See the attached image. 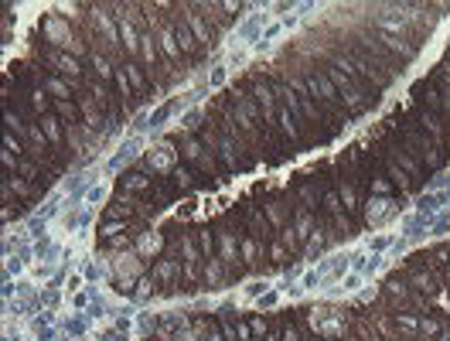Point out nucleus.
I'll return each mask as SVG.
<instances>
[{
    "instance_id": "nucleus-22",
    "label": "nucleus",
    "mask_w": 450,
    "mask_h": 341,
    "mask_svg": "<svg viewBox=\"0 0 450 341\" xmlns=\"http://www.w3.org/2000/svg\"><path fill=\"white\" fill-rule=\"evenodd\" d=\"M413 283H416V287H430V276H423V273H416V276H413Z\"/></svg>"
},
{
    "instance_id": "nucleus-1",
    "label": "nucleus",
    "mask_w": 450,
    "mask_h": 341,
    "mask_svg": "<svg viewBox=\"0 0 450 341\" xmlns=\"http://www.w3.org/2000/svg\"><path fill=\"white\" fill-rule=\"evenodd\" d=\"M331 82H334V85H338V89L345 92V103H348V109H351V113H358V109H362V99H358V92L351 89L348 75H345L341 68H331Z\"/></svg>"
},
{
    "instance_id": "nucleus-2",
    "label": "nucleus",
    "mask_w": 450,
    "mask_h": 341,
    "mask_svg": "<svg viewBox=\"0 0 450 341\" xmlns=\"http://www.w3.org/2000/svg\"><path fill=\"white\" fill-rule=\"evenodd\" d=\"M310 89H314L317 96H324L327 103H334V99H338V96H334V82H331V79H324V75H314V79H310Z\"/></svg>"
},
{
    "instance_id": "nucleus-7",
    "label": "nucleus",
    "mask_w": 450,
    "mask_h": 341,
    "mask_svg": "<svg viewBox=\"0 0 450 341\" xmlns=\"http://www.w3.org/2000/svg\"><path fill=\"white\" fill-rule=\"evenodd\" d=\"M120 34H123V41H126V48H130V52H133V48H137V45H140V41H137V34H133V27H130V24H126V21H123V24H120Z\"/></svg>"
},
{
    "instance_id": "nucleus-3",
    "label": "nucleus",
    "mask_w": 450,
    "mask_h": 341,
    "mask_svg": "<svg viewBox=\"0 0 450 341\" xmlns=\"http://www.w3.org/2000/svg\"><path fill=\"white\" fill-rule=\"evenodd\" d=\"M51 62L62 68L65 75H78V62H75V58H69V55H51Z\"/></svg>"
},
{
    "instance_id": "nucleus-5",
    "label": "nucleus",
    "mask_w": 450,
    "mask_h": 341,
    "mask_svg": "<svg viewBox=\"0 0 450 341\" xmlns=\"http://www.w3.org/2000/svg\"><path fill=\"white\" fill-rule=\"evenodd\" d=\"M256 96H259V106H263V113H266V120H273V96H270V89L263 85V89H259Z\"/></svg>"
},
{
    "instance_id": "nucleus-25",
    "label": "nucleus",
    "mask_w": 450,
    "mask_h": 341,
    "mask_svg": "<svg viewBox=\"0 0 450 341\" xmlns=\"http://www.w3.org/2000/svg\"><path fill=\"white\" fill-rule=\"evenodd\" d=\"M283 341H297V331L290 328V331H283Z\"/></svg>"
},
{
    "instance_id": "nucleus-24",
    "label": "nucleus",
    "mask_w": 450,
    "mask_h": 341,
    "mask_svg": "<svg viewBox=\"0 0 450 341\" xmlns=\"http://www.w3.org/2000/svg\"><path fill=\"white\" fill-rule=\"evenodd\" d=\"M144 184H147V181H144L140 174H133V178H130V188H144Z\"/></svg>"
},
{
    "instance_id": "nucleus-13",
    "label": "nucleus",
    "mask_w": 450,
    "mask_h": 341,
    "mask_svg": "<svg viewBox=\"0 0 450 341\" xmlns=\"http://www.w3.org/2000/svg\"><path fill=\"white\" fill-rule=\"evenodd\" d=\"M382 41H385V48H392V52H402V55H406V48H402V41H399V38H392V34H385Z\"/></svg>"
},
{
    "instance_id": "nucleus-21",
    "label": "nucleus",
    "mask_w": 450,
    "mask_h": 341,
    "mask_svg": "<svg viewBox=\"0 0 450 341\" xmlns=\"http://www.w3.org/2000/svg\"><path fill=\"white\" fill-rule=\"evenodd\" d=\"M396 157H399V164H402V167H409V171H416V164H413V160H409L406 154H396Z\"/></svg>"
},
{
    "instance_id": "nucleus-17",
    "label": "nucleus",
    "mask_w": 450,
    "mask_h": 341,
    "mask_svg": "<svg viewBox=\"0 0 450 341\" xmlns=\"http://www.w3.org/2000/svg\"><path fill=\"white\" fill-rule=\"evenodd\" d=\"M201 249H205V256H212V236L208 232H201Z\"/></svg>"
},
{
    "instance_id": "nucleus-10",
    "label": "nucleus",
    "mask_w": 450,
    "mask_h": 341,
    "mask_svg": "<svg viewBox=\"0 0 450 341\" xmlns=\"http://www.w3.org/2000/svg\"><path fill=\"white\" fill-rule=\"evenodd\" d=\"M41 123H45V133H48V140H58V136H62V133H58V120H51V116H45Z\"/></svg>"
},
{
    "instance_id": "nucleus-27",
    "label": "nucleus",
    "mask_w": 450,
    "mask_h": 341,
    "mask_svg": "<svg viewBox=\"0 0 450 341\" xmlns=\"http://www.w3.org/2000/svg\"><path fill=\"white\" fill-rule=\"evenodd\" d=\"M444 103H447V109H450V92H447V96H444Z\"/></svg>"
},
{
    "instance_id": "nucleus-11",
    "label": "nucleus",
    "mask_w": 450,
    "mask_h": 341,
    "mask_svg": "<svg viewBox=\"0 0 450 341\" xmlns=\"http://www.w3.org/2000/svg\"><path fill=\"white\" fill-rule=\"evenodd\" d=\"M126 75H130V85H133V89L144 85V75H140V68H137V65H126Z\"/></svg>"
},
{
    "instance_id": "nucleus-23",
    "label": "nucleus",
    "mask_w": 450,
    "mask_h": 341,
    "mask_svg": "<svg viewBox=\"0 0 450 341\" xmlns=\"http://www.w3.org/2000/svg\"><path fill=\"white\" fill-rule=\"evenodd\" d=\"M157 273H160V276H171V273H174V266H171V263H160V266H157Z\"/></svg>"
},
{
    "instance_id": "nucleus-8",
    "label": "nucleus",
    "mask_w": 450,
    "mask_h": 341,
    "mask_svg": "<svg viewBox=\"0 0 450 341\" xmlns=\"http://www.w3.org/2000/svg\"><path fill=\"white\" fill-rule=\"evenodd\" d=\"M160 45H164V52H167L171 58H177V55H181V48H177V41H174V34H164V38H160Z\"/></svg>"
},
{
    "instance_id": "nucleus-16",
    "label": "nucleus",
    "mask_w": 450,
    "mask_h": 341,
    "mask_svg": "<svg viewBox=\"0 0 450 341\" xmlns=\"http://www.w3.org/2000/svg\"><path fill=\"white\" fill-rule=\"evenodd\" d=\"M116 82H120V89L130 96V89H133V85H130V75H126V72H116Z\"/></svg>"
},
{
    "instance_id": "nucleus-4",
    "label": "nucleus",
    "mask_w": 450,
    "mask_h": 341,
    "mask_svg": "<svg viewBox=\"0 0 450 341\" xmlns=\"http://www.w3.org/2000/svg\"><path fill=\"white\" fill-rule=\"evenodd\" d=\"M174 41H181V48H184V52H191V48H195V38H191V31H188L184 24H177V31H174Z\"/></svg>"
},
{
    "instance_id": "nucleus-26",
    "label": "nucleus",
    "mask_w": 450,
    "mask_h": 341,
    "mask_svg": "<svg viewBox=\"0 0 450 341\" xmlns=\"http://www.w3.org/2000/svg\"><path fill=\"white\" fill-rule=\"evenodd\" d=\"M208 341H222V338H219V331H215V328H208Z\"/></svg>"
},
{
    "instance_id": "nucleus-18",
    "label": "nucleus",
    "mask_w": 450,
    "mask_h": 341,
    "mask_svg": "<svg viewBox=\"0 0 450 341\" xmlns=\"http://www.w3.org/2000/svg\"><path fill=\"white\" fill-rule=\"evenodd\" d=\"M420 328H423L426 335H437V321H426V317H423V321H420Z\"/></svg>"
},
{
    "instance_id": "nucleus-20",
    "label": "nucleus",
    "mask_w": 450,
    "mask_h": 341,
    "mask_svg": "<svg viewBox=\"0 0 450 341\" xmlns=\"http://www.w3.org/2000/svg\"><path fill=\"white\" fill-rule=\"evenodd\" d=\"M96 72H99V75H102V79H106V75H109V65H106V62H102V58H99V55H96Z\"/></svg>"
},
{
    "instance_id": "nucleus-12",
    "label": "nucleus",
    "mask_w": 450,
    "mask_h": 341,
    "mask_svg": "<svg viewBox=\"0 0 450 341\" xmlns=\"http://www.w3.org/2000/svg\"><path fill=\"white\" fill-rule=\"evenodd\" d=\"M191 27H195V34H198L201 41H208V27H205V24H201V21H198L195 14H191Z\"/></svg>"
},
{
    "instance_id": "nucleus-6",
    "label": "nucleus",
    "mask_w": 450,
    "mask_h": 341,
    "mask_svg": "<svg viewBox=\"0 0 450 341\" xmlns=\"http://www.w3.org/2000/svg\"><path fill=\"white\" fill-rule=\"evenodd\" d=\"M280 127L290 133V140H297V127H294V116H290V106H283V113H280Z\"/></svg>"
},
{
    "instance_id": "nucleus-19",
    "label": "nucleus",
    "mask_w": 450,
    "mask_h": 341,
    "mask_svg": "<svg viewBox=\"0 0 450 341\" xmlns=\"http://www.w3.org/2000/svg\"><path fill=\"white\" fill-rule=\"evenodd\" d=\"M222 249H225V256H232V253H235V242H232V236H225V239H222Z\"/></svg>"
},
{
    "instance_id": "nucleus-9",
    "label": "nucleus",
    "mask_w": 450,
    "mask_h": 341,
    "mask_svg": "<svg viewBox=\"0 0 450 341\" xmlns=\"http://www.w3.org/2000/svg\"><path fill=\"white\" fill-rule=\"evenodd\" d=\"M369 205H375V208H369V218H378V215H385V211L392 208L389 198H382V202H369Z\"/></svg>"
},
{
    "instance_id": "nucleus-15",
    "label": "nucleus",
    "mask_w": 450,
    "mask_h": 341,
    "mask_svg": "<svg viewBox=\"0 0 450 341\" xmlns=\"http://www.w3.org/2000/svg\"><path fill=\"white\" fill-rule=\"evenodd\" d=\"M341 202H345V208H351V205H355V191H351L348 184H341Z\"/></svg>"
},
{
    "instance_id": "nucleus-14",
    "label": "nucleus",
    "mask_w": 450,
    "mask_h": 341,
    "mask_svg": "<svg viewBox=\"0 0 450 341\" xmlns=\"http://www.w3.org/2000/svg\"><path fill=\"white\" fill-rule=\"evenodd\" d=\"M48 89H51V92H55L58 99H65V96H69V89H65V85H62L58 79H51V82H48Z\"/></svg>"
}]
</instances>
